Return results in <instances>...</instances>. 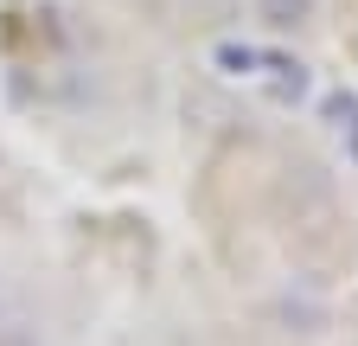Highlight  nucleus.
I'll list each match as a JSON object with an SVG mask.
<instances>
[{"mask_svg":"<svg viewBox=\"0 0 358 346\" xmlns=\"http://www.w3.org/2000/svg\"><path fill=\"white\" fill-rule=\"evenodd\" d=\"M250 77H256V83H262V90L275 97V103H301V97H307V64H301V58L256 52V71H250Z\"/></svg>","mask_w":358,"mask_h":346,"instance_id":"nucleus-1","label":"nucleus"},{"mask_svg":"<svg viewBox=\"0 0 358 346\" xmlns=\"http://www.w3.org/2000/svg\"><path fill=\"white\" fill-rule=\"evenodd\" d=\"M0 346H32V340L26 333H0Z\"/></svg>","mask_w":358,"mask_h":346,"instance_id":"nucleus-3","label":"nucleus"},{"mask_svg":"<svg viewBox=\"0 0 358 346\" xmlns=\"http://www.w3.org/2000/svg\"><path fill=\"white\" fill-rule=\"evenodd\" d=\"M313 7H320V0H256V20L268 32H301L313 20Z\"/></svg>","mask_w":358,"mask_h":346,"instance_id":"nucleus-2","label":"nucleus"}]
</instances>
